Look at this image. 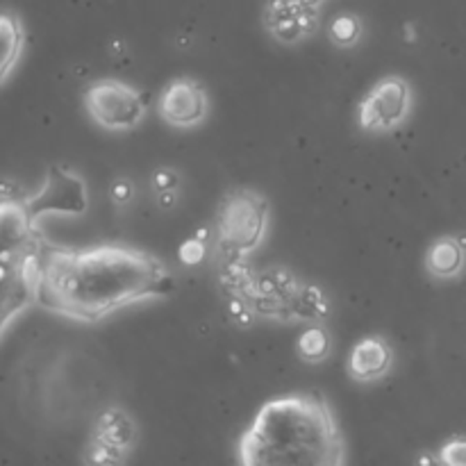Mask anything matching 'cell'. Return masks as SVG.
Returning <instances> with one entry per match:
<instances>
[{"label": "cell", "instance_id": "cell-1", "mask_svg": "<svg viewBox=\"0 0 466 466\" xmlns=\"http://www.w3.org/2000/svg\"><path fill=\"white\" fill-rule=\"evenodd\" d=\"M173 287L168 264L148 250L123 244L48 246L36 305L71 321L96 323L127 305L164 299Z\"/></svg>", "mask_w": 466, "mask_h": 466}, {"label": "cell", "instance_id": "cell-2", "mask_svg": "<svg viewBox=\"0 0 466 466\" xmlns=\"http://www.w3.org/2000/svg\"><path fill=\"white\" fill-rule=\"evenodd\" d=\"M244 466H341L346 441L321 394H289L259 408L237 441Z\"/></svg>", "mask_w": 466, "mask_h": 466}, {"label": "cell", "instance_id": "cell-3", "mask_svg": "<svg viewBox=\"0 0 466 466\" xmlns=\"http://www.w3.org/2000/svg\"><path fill=\"white\" fill-rule=\"evenodd\" d=\"M39 218L23 198H0V339L39 300L41 264L48 244Z\"/></svg>", "mask_w": 466, "mask_h": 466}, {"label": "cell", "instance_id": "cell-4", "mask_svg": "<svg viewBox=\"0 0 466 466\" xmlns=\"http://www.w3.org/2000/svg\"><path fill=\"white\" fill-rule=\"evenodd\" d=\"M267 196L239 187L228 191L217 212V255L221 262L246 259L259 248L268 232Z\"/></svg>", "mask_w": 466, "mask_h": 466}, {"label": "cell", "instance_id": "cell-5", "mask_svg": "<svg viewBox=\"0 0 466 466\" xmlns=\"http://www.w3.org/2000/svg\"><path fill=\"white\" fill-rule=\"evenodd\" d=\"M85 109L100 127L109 132L135 130L148 114L144 91L123 80H96L85 91Z\"/></svg>", "mask_w": 466, "mask_h": 466}, {"label": "cell", "instance_id": "cell-6", "mask_svg": "<svg viewBox=\"0 0 466 466\" xmlns=\"http://www.w3.org/2000/svg\"><path fill=\"white\" fill-rule=\"evenodd\" d=\"M412 112V86L403 76H385L369 89L358 107V126L371 135H387Z\"/></svg>", "mask_w": 466, "mask_h": 466}, {"label": "cell", "instance_id": "cell-7", "mask_svg": "<svg viewBox=\"0 0 466 466\" xmlns=\"http://www.w3.org/2000/svg\"><path fill=\"white\" fill-rule=\"evenodd\" d=\"M25 205L36 218L55 217H82L89 208V189L85 177L66 167L48 168L44 185L32 196H25Z\"/></svg>", "mask_w": 466, "mask_h": 466}, {"label": "cell", "instance_id": "cell-8", "mask_svg": "<svg viewBox=\"0 0 466 466\" xmlns=\"http://www.w3.org/2000/svg\"><path fill=\"white\" fill-rule=\"evenodd\" d=\"M319 7L321 0H268L264 27L280 44L296 46L317 32Z\"/></svg>", "mask_w": 466, "mask_h": 466}, {"label": "cell", "instance_id": "cell-9", "mask_svg": "<svg viewBox=\"0 0 466 466\" xmlns=\"http://www.w3.org/2000/svg\"><path fill=\"white\" fill-rule=\"evenodd\" d=\"M159 116L173 127L200 126L209 114V98L205 86L194 77H173L159 94Z\"/></svg>", "mask_w": 466, "mask_h": 466}, {"label": "cell", "instance_id": "cell-10", "mask_svg": "<svg viewBox=\"0 0 466 466\" xmlns=\"http://www.w3.org/2000/svg\"><path fill=\"white\" fill-rule=\"evenodd\" d=\"M394 367V350L385 337H364L349 355V376L358 382L382 380Z\"/></svg>", "mask_w": 466, "mask_h": 466}, {"label": "cell", "instance_id": "cell-11", "mask_svg": "<svg viewBox=\"0 0 466 466\" xmlns=\"http://www.w3.org/2000/svg\"><path fill=\"white\" fill-rule=\"evenodd\" d=\"M94 441L107 446L109 451L118 455L121 460L127 458L137 441V426L135 419L121 408H109L96 421Z\"/></svg>", "mask_w": 466, "mask_h": 466}, {"label": "cell", "instance_id": "cell-12", "mask_svg": "<svg viewBox=\"0 0 466 466\" xmlns=\"http://www.w3.org/2000/svg\"><path fill=\"white\" fill-rule=\"evenodd\" d=\"M25 50V25L12 9H0V86L12 77Z\"/></svg>", "mask_w": 466, "mask_h": 466}, {"label": "cell", "instance_id": "cell-13", "mask_svg": "<svg viewBox=\"0 0 466 466\" xmlns=\"http://www.w3.org/2000/svg\"><path fill=\"white\" fill-rule=\"evenodd\" d=\"M466 267V246L462 237H440L426 253V271L437 280H453Z\"/></svg>", "mask_w": 466, "mask_h": 466}, {"label": "cell", "instance_id": "cell-14", "mask_svg": "<svg viewBox=\"0 0 466 466\" xmlns=\"http://www.w3.org/2000/svg\"><path fill=\"white\" fill-rule=\"evenodd\" d=\"M326 294L314 285H300L294 303H291V321H321L328 317Z\"/></svg>", "mask_w": 466, "mask_h": 466}, {"label": "cell", "instance_id": "cell-15", "mask_svg": "<svg viewBox=\"0 0 466 466\" xmlns=\"http://www.w3.org/2000/svg\"><path fill=\"white\" fill-rule=\"evenodd\" d=\"M296 353H299V358L308 364L323 362V360L328 358V353H330V335H328L326 328L309 326L308 330L299 337Z\"/></svg>", "mask_w": 466, "mask_h": 466}, {"label": "cell", "instance_id": "cell-16", "mask_svg": "<svg viewBox=\"0 0 466 466\" xmlns=\"http://www.w3.org/2000/svg\"><path fill=\"white\" fill-rule=\"evenodd\" d=\"M330 41L339 48H353L362 36V21L355 14H339L328 25Z\"/></svg>", "mask_w": 466, "mask_h": 466}, {"label": "cell", "instance_id": "cell-17", "mask_svg": "<svg viewBox=\"0 0 466 466\" xmlns=\"http://www.w3.org/2000/svg\"><path fill=\"white\" fill-rule=\"evenodd\" d=\"M437 462L449 466H466V437H455V440L446 441L440 449Z\"/></svg>", "mask_w": 466, "mask_h": 466}, {"label": "cell", "instance_id": "cell-18", "mask_svg": "<svg viewBox=\"0 0 466 466\" xmlns=\"http://www.w3.org/2000/svg\"><path fill=\"white\" fill-rule=\"evenodd\" d=\"M228 312H230L232 321L241 328L253 326L255 314H258L244 299H239V296H230V300H228Z\"/></svg>", "mask_w": 466, "mask_h": 466}, {"label": "cell", "instance_id": "cell-19", "mask_svg": "<svg viewBox=\"0 0 466 466\" xmlns=\"http://www.w3.org/2000/svg\"><path fill=\"white\" fill-rule=\"evenodd\" d=\"M150 185H153L155 194H162V191H177L180 187V173L173 171V168H157L150 177Z\"/></svg>", "mask_w": 466, "mask_h": 466}, {"label": "cell", "instance_id": "cell-20", "mask_svg": "<svg viewBox=\"0 0 466 466\" xmlns=\"http://www.w3.org/2000/svg\"><path fill=\"white\" fill-rule=\"evenodd\" d=\"M109 198L114 200V205L118 208H126V205L132 203L135 198V185H132L130 177H116L109 187Z\"/></svg>", "mask_w": 466, "mask_h": 466}, {"label": "cell", "instance_id": "cell-21", "mask_svg": "<svg viewBox=\"0 0 466 466\" xmlns=\"http://www.w3.org/2000/svg\"><path fill=\"white\" fill-rule=\"evenodd\" d=\"M203 255H205V244L198 239V237L189 239L180 248V259L187 264V267H194V264H198L200 259H203Z\"/></svg>", "mask_w": 466, "mask_h": 466}, {"label": "cell", "instance_id": "cell-22", "mask_svg": "<svg viewBox=\"0 0 466 466\" xmlns=\"http://www.w3.org/2000/svg\"><path fill=\"white\" fill-rule=\"evenodd\" d=\"M157 203L159 208H173L177 203V191H162V194H157Z\"/></svg>", "mask_w": 466, "mask_h": 466}]
</instances>
